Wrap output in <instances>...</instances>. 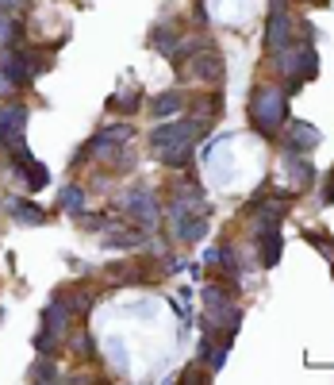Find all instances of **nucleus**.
Returning <instances> with one entry per match:
<instances>
[{
	"instance_id": "0eeeda50",
	"label": "nucleus",
	"mask_w": 334,
	"mask_h": 385,
	"mask_svg": "<svg viewBox=\"0 0 334 385\" xmlns=\"http://www.w3.org/2000/svg\"><path fill=\"white\" fill-rule=\"evenodd\" d=\"M81 201H85V196H81V189H73V185H70V189H65V193H62V204H70V209H73V212H77V209H81Z\"/></svg>"
},
{
	"instance_id": "7ed1b4c3",
	"label": "nucleus",
	"mask_w": 334,
	"mask_h": 385,
	"mask_svg": "<svg viewBox=\"0 0 334 385\" xmlns=\"http://www.w3.org/2000/svg\"><path fill=\"white\" fill-rule=\"evenodd\" d=\"M8 212L16 216V220H27V223H43L46 216L35 209V204H27V201H8Z\"/></svg>"
},
{
	"instance_id": "9d476101",
	"label": "nucleus",
	"mask_w": 334,
	"mask_h": 385,
	"mask_svg": "<svg viewBox=\"0 0 334 385\" xmlns=\"http://www.w3.org/2000/svg\"><path fill=\"white\" fill-rule=\"evenodd\" d=\"M327 196H330V201H334V181H330V189H327Z\"/></svg>"
},
{
	"instance_id": "39448f33",
	"label": "nucleus",
	"mask_w": 334,
	"mask_h": 385,
	"mask_svg": "<svg viewBox=\"0 0 334 385\" xmlns=\"http://www.w3.org/2000/svg\"><path fill=\"white\" fill-rule=\"evenodd\" d=\"M181 105H185V100H181V93H166V97L154 100V116H173Z\"/></svg>"
},
{
	"instance_id": "423d86ee",
	"label": "nucleus",
	"mask_w": 334,
	"mask_h": 385,
	"mask_svg": "<svg viewBox=\"0 0 334 385\" xmlns=\"http://www.w3.org/2000/svg\"><path fill=\"white\" fill-rule=\"evenodd\" d=\"M284 35H289V16L276 12V16H273V27H269V46L284 43Z\"/></svg>"
},
{
	"instance_id": "1a4fd4ad",
	"label": "nucleus",
	"mask_w": 334,
	"mask_h": 385,
	"mask_svg": "<svg viewBox=\"0 0 334 385\" xmlns=\"http://www.w3.org/2000/svg\"><path fill=\"white\" fill-rule=\"evenodd\" d=\"M0 93H8V78H4V73H0Z\"/></svg>"
},
{
	"instance_id": "20e7f679",
	"label": "nucleus",
	"mask_w": 334,
	"mask_h": 385,
	"mask_svg": "<svg viewBox=\"0 0 334 385\" xmlns=\"http://www.w3.org/2000/svg\"><path fill=\"white\" fill-rule=\"evenodd\" d=\"M23 35V27L12 20V16H0V46H12Z\"/></svg>"
},
{
	"instance_id": "f257e3e1",
	"label": "nucleus",
	"mask_w": 334,
	"mask_h": 385,
	"mask_svg": "<svg viewBox=\"0 0 334 385\" xmlns=\"http://www.w3.org/2000/svg\"><path fill=\"white\" fill-rule=\"evenodd\" d=\"M281 116H284V100H281V93L276 89H262L254 97V124L262 127V131H273L276 124H281Z\"/></svg>"
},
{
	"instance_id": "6e6552de",
	"label": "nucleus",
	"mask_w": 334,
	"mask_h": 385,
	"mask_svg": "<svg viewBox=\"0 0 334 385\" xmlns=\"http://www.w3.org/2000/svg\"><path fill=\"white\" fill-rule=\"evenodd\" d=\"M0 8H4V12H12V8H20V0H0Z\"/></svg>"
},
{
	"instance_id": "f03ea898",
	"label": "nucleus",
	"mask_w": 334,
	"mask_h": 385,
	"mask_svg": "<svg viewBox=\"0 0 334 385\" xmlns=\"http://www.w3.org/2000/svg\"><path fill=\"white\" fill-rule=\"evenodd\" d=\"M23 124H27V108L23 105L0 108V139H4V143H12V150L23 147Z\"/></svg>"
}]
</instances>
